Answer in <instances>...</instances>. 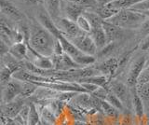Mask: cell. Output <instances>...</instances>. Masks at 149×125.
<instances>
[{
	"label": "cell",
	"mask_w": 149,
	"mask_h": 125,
	"mask_svg": "<svg viewBox=\"0 0 149 125\" xmlns=\"http://www.w3.org/2000/svg\"><path fill=\"white\" fill-rule=\"evenodd\" d=\"M96 69L101 75H104L111 80L112 77H114L116 71L119 69V60L116 57H109L102 63L98 64Z\"/></svg>",
	"instance_id": "obj_10"
},
{
	"label": "cell",
	"mask_w": 149,
	"mask_h": 125,
	"mask_svg": "<svg viewBox=\"0 0 149 125\" xmlns=\"http://www.w3.org/2000/svg\"><path fill=\"white\" fill-rule=\"evenodd\" d=\"M63 54H64V50H63V45L61 44L60 40H58L57 38H56L55 44H54V48H53V55H55V56H61V55H63Z\"/></svg>",
	"instance_id": "obj_38"
},
{
	"label": "cell",
	"mask_w": 149,
	"mask_h": 125,
	"mask_svg": "<svg viewBox=\"0 0 149 125\" xmlns=\"http://www.w3.org/2000/svg\"><path fill=\"white\" fill-rule=\"evenodd\" d=\"M142 12L133 10H120L116 15H114L111 19L106 22L114 24L116 26L122 28L124 30L129 29H138L142 25L143 22L147 19Z\"/></svg>",
	"instance_id": "obj_3"
},
{
	"label": "cell",
	"mask_w": 149,
	"mask_h": 125,
	"mask_svg": "<svg viewBox=\"0 0 149 125\" xmlns=\"http://www.w3.org/2000/svg\"><path fill=\"white\" fill-rule=\"evenodd\" d=\"M116 49V42H110L108 43L104 48H102V50H98L97 52V55L101 58H104V57H106L108 56L109 54H111L112 52H114Z\"/></svg>",
	"instance_id": "obj_34"
},
{
	"label": "cell",
	"mask_w": 149,
	"mask_h": 125,
	"mask_svg": "<svg viewBox=\"0 0 149 125\" xmlns=\"http://www.w3.org/2000/svg\"><path fill=\"white\" fill-rule=\"evenodd\" d=\"M9 53H10L14 58L21 62H23L26 58H28L29 54V47L28 44L25 42H17L14 43L10 49H9Z\"/></svg>",
	"instance_id": "obj_16"
},
{
	"label": "cell",
	"mask_w": 149,
	"mask_h": 125,
	"mask_svg": "<svg viewBox=\"0 0 149 125\" xmlns=\"http://www.w3.org/2000/svg\"><path fill=\"white\" fill-rule=\"evenodd\" d=\"M2 64L5 66H7L9 70L12 72V74H15L16 72L22 69L23 62H21V61H19V60H17L16 58H14L12 55L8 52L2 57Z\"/></svg>",
	"instance_id": "obj_19"
},
{
	"label": "cell",
	"mask_w": 149,
	"mask_h": 125,
	"mask_svg": "<svg viewBox=\"0 0 149 125\" xmlns=\"http://www.w3.org/2000/svg\"><path fill=\"white\" fill-rule=\"evenodd\" d=\"M108 90L122 102L125 108L132 106V91L126 83L118 80H110Z\"/></svg>",
	"instance_id": "obj_4"
},
{
	"label": "cell",
	"mask_w": 149,
	"mask_h": 125,
	"mask_svg": "<svg viewBox=\"0 0 149 125\" xmlns=\"http://www.w3.org/2000/svg\"><path fill=\"white\" fill-rule=\"evenodd\" d=\"M121 125H132L129 116H123L122 119H121Z\"/></svg>",
	"instance_id": "obj_43"
},
{
	"label": "cell",
	"mask_w": 149,
	"mask_h": 125,
	"mask_svg": "<svg viewBox=\"0 0 149 125\" xmlns=\"http://www.w3.org/2000/svg\"><path fill=\"white\" fill-rule=\"evenodd\" d=\"M1 123L2 125H20L14 119H8L1 113Z\"/></svg>",
	"instance_id": "obj_39"
},
{
	"label": "cell",
	"mask_w": 149,
	"mask_h": 125,
	"mask_svg": "<svg viewBox=\"0 0 149 125\" xmlns=\"http://www.w3.org/2000/svg\"><path fill=\"white\" fill-rule=\"evenodd\" d=\"M143 1H144V0H116V1H113L112 3L108 4L107 6L116 10H129V8L135 7Z\"/></svg>",
	"instance_id": "obj_20"
},
{
	"label": "cell",
	"mask_w": 149,
	"mask_h": 125,
	"mask_svg": "<svg viewBox=\"0 0 149 125\" xmlns=\"http://www.w3.org/2000/svg\"><path fill=\"white\" fill-rule=\"evenodd\" d=\"M118 10H114V8H112L108 6H104V7H99L95 12L98 13L99 16L104 21H107V20L111 19L114 15H116V13H118Z\"/></svg>",
	"instance_id": "obj_26"
},
{
	"label": "cell",
	"mask_w": 149,
	"mask_h": 125,
	"mask_svg": "<svg viewBox=\"0 0 149 125\" xmlns=\"http://www.w3.org/2000/svg\"><path fill=\"white\" fill-rule=\"evenodd\" d=\"M136 91L143 100L146 110H149V82L138 84L136 86Z\"/></svg>",
	"instance_id": "obj_24"
},
{
	"label": "cell",
	"mask_w": 149,
	"mask_h": 125,
	"mask_svg": "<svg viewBox=\"0 0 149 125\" xmlns=\"http://www.w3.org/2000/svg\"><path fill=\"white\" fill-rule=\"evenodd\" d=\"M30 114V105H25L22 111L18 114L17 117L14 119L20 125H27Z\"/></svg>",
	"instance_id": "obj_29"
},
{
	"label": "cell",
	"mask_w": 149,
	"mask_h": 125,
	"mask_svg": "<svg viewBox=\"0 0 149 125\" xmlns=\"http://www.w3.org/2000/svg\"><path fill=\"white\" fill-rule=\"evenodd\" d=\"M12 78H13L12 72L2 64L1 70H0V80H1V84L3 86H6Z\"/></svg>",
	"instance_id": "obj_32"
},
{
	"label": "cell",
	"mask_w": 149,
	"mask_h": 125,
	"mask_svg": "<svg viewBox=\"0 0 149 125\" xmlns=\"http://www.w3.org/2000/svg\"><path fill=\"white\" fill-rule=\"evenodd\" d=\"M132 109L134 111V116L138 122H142L144 118V112H146V106L143 100L141 99L136 91V87L132 88Z\"/></svg>",
	"instance_id": "obj_14"
},
{
	"label": "cell",
	"mask_w": 149,
	"mask_h": 125,
	"mask_svg": "<svg viewBox=\"0 0 149 125\" xmlns=\"http://www.w3.org/2000/svg\"><path fill=\"white\" fill-rule=\"evenodd\" d=\"M22 82H23L22 91L21 94V97H22V98H25V97L35 94L37 89H38V86L36 85L35 83L28 82V81H22Z\"/></svg>",
	"instance_id": "obj_28"
},
{
	"label": "cell",
	"mask_w": 149,
	"mask_h": 125,
	"mask_svg": "<svg viewBox=\"0 0 149 125\" xmlns=\"http://www.w3.org/2000/svg\"><path fill=\"white\" fill-rule=\"evenodd\" d=\"M46 12L54 22L60 19L62 0H46Z\"/></svg>",
	"instance_id": "obj_18"
},
{
	"label": "cell",
	"mask_w": 149,
	"mask_h": 125,
	"mask_svg": "<svg viewBox=\"0 0 149 125\" xmlns=\"http://www.w3.org/2000/svg\"><path fill=\"white\" fill-rule=\"evenodd\" d=\"M130 10H137L140 12H144V11H149V0H144V1L141 2L135 7L132 8Z\"/></svg>",
	"instance_id": "obj_36"
},
{
	"label": "cell",
	"mask_w": 149,
	"mask_h": 125,
	"mask_svg": "<svg viewBox=\"0 0 149 125\" xmlns=\"http://www.w3.org/2000/svg\"><path fill=\"white\" fill-rule=\"evenodd\" d=\"M55 40V36L38 21H34L31 24L27 44L36 53L42 56L51 57L53 55Z\"/></svg>",
	"instance_id": "obj_2"
},
{
	"label": "cell",
	"mask_w": 149,
	"mask_h": 125,
	"mask_svg": "<svg viewBox=\"0 0 149 125\" xmlns=\"http://www.w3.org/2000/svg\"><path fill=\"white\" fill-rule=\"evenodd\" d=\"M105 101H107L110 105H112L114 106V108H116V109L119 110V111L125 110V106L122 104V102H121L114 94H112L110 91H108V94H107V95H106Z\"/></svg>",
	"instance_id": "obj_31"
},
{
	"label": "cell",
	"mask_w": 149,
	"mask_h": 125,
	"mask_svg": "<svg viewBox=\"0 0 149 125\" xmlns=\"http://www.w3.org/2000/svg\"><path fill=\"white\" fill-rule=\"evenodd\" d=\"M36 67H38L42 70H52L54 69L53 60L51 57L42 56V55H37L35 57L34 61L32 62Z\"/></svg>",
	"instance_id": "obj_21"
},
{
	"label": "cell",
	"mask_w": 149,
	"mask_h": 125,
	"mask_svg": "<svg viewBox=\"0 0 149 125\" xmlns=\"http://www.w3.org/2000/svg\"><path fill=\"white\" fill-rule=\"evenodd\" d=\"M66 1L77 4L78 6L85 8L86 10L87 8H95V10H97L98 7H99L97 0H66Z\"/></svg>",
	"instance_id": "obj_33"
},
{
	"label": "cell",
	"mask_w": 149,
	"mask_h": 125,
	"mask_svg": "<svg viewBox=\"0 0 149 125\" xmlns=\"http://www.w3.org/2000/svg\"><path fill=\"white\" fill-rule=\"evenodd\" d=\"M24 105V98H16L12 102L2 105V114L8 119H15Z\"/></svg>",
	"instance_id": "obj_11"
},
{
	"label": "cell",
	"mask_w": 149,
	"mask_h": 125,
	"mask_svg": "<svg viewBox=\"0 0 149 125\" xmlns=\"http://www.w3.org/2000/svg\"><path fill=\"white\" fill-rule=\"evenodd\" d=\"M51 58L53 60L54 70L70 71V70H74V69L83 68L81 66H79L78 64L74 62V60L66 53L61 55V56H55V55H52Z\"/></svg>",
	"instance_id": "obj_9"
},
{
	"label": "cell",
	"mask_w": 149,
	"mask_h": 125,
	"mask_svg": "<svg viewBox=\"0 0 149 125\" xmlns=\"http://www.w3.org/2000/svg\"><path fill=\"white\" fill-rule=\"evenodd\" d=\"M22 84V81L18 80L16 78H12L6 86H4L2 91V105L12 102L19 96H21Z\"/></svg>",
	"instance_id": "obj_7"
},
{
	"label": "cell",
	"mask_w": 149,
	"mask_h": 125,
	"mask_svg": "<svg viewBox=\"0 0 149 125\" xmlns=\"http://www.w3.org/2000/svg\"><path fill=\"white\" fill-rule=\"evenodd\" d=\"M0 8H1V11L4 14L7 15L8 18H10L11 20L17 22L22 20V13L11 2L8 1V0H1L0 1Z\"/></svg>",
	"instance_id": "obj_12"
},
{
	"label": "cell",
	"mask_w": 149,
	"mask_h": 125,
	"mask_svg": "<svg viewBox=\"0 0 149 125\" xmlns=\"http://www.w3.org/2000/svg\"><path fill=\"white\" fill-rule=\"evenodd\" d=\"M102 27L105 31V34L107 36V39L108 42H116V40H119L123 38L124 36V29L119 28V27L116 26L114 24H110V22L104 21Z\"/></svg>",
	"instance_id": "obj_15"
},
{
	"label": "cell",
	"mask_w": 149,
	"mask_h": 125,
	"mask_svg": "<svg viewBox=\"0 0 149 125\" xmlns=\"http://www.w3.org/2000/svg\"><path fill=\"white\" fill-rule=\"evenodd\" d=\"M139 35L142 36L143 38H146L147 36H149V18L144 21L142 25L138 28Z\"/></svg>",
	"instance_id": "obj_35"
},
{
	"label": "cell",
	"mask_w": 149,
	"mask_h": 125,
	"mask_svg": "<svg viewBox=\"0 0 149 125\" xmlns=\"http://www.w3.org/2000/svg\"><path fill=\"white\" fill-rule=\"evenodd\" d=\"M38 22L44 27H46L56 38L60 40L61 44L63 45L64 53L69 55L79 66H81L82 67H87L88 66H91V64H95L96 62L95 57L88 55L82 52L81 50H79L71 42V40L58 28L57 25L55 24V22L50 19V17L48 15L47 12H40V14L38 16Z\"/></svg>",
	"instance_id": "obj_1"
},
{
	"label": "cell",
	"mask_w": 149,
	"mask_h": 125,
	"mask_svg": "<svg viewBox=\"0 0 149 125\" xmlns=\"http://www.w3.org/2000/svg\"><path fill=\"white\" fill-rule=\"evenodd\" d=\"M84 15H85L88 20L90 21L91 24V27L92 28H98V27H102V24H104V20L102 19V18L99 16L98 13H96L95 11H88L86 10L85 12L83 13Z\"/></svg>",
	"instance_id": "obj_25"
},
{
	"label": "cell",
	"mask_w": 149,
	"mask_h": 125,
	"mask_svg": "<svg viewBox=\"0 0 149 125\" xmlns=\"http://www.w3.org/2000/svg\"><path fill=\"white\" fill-rule=\"evenodd\" d=\"M71 42L76 46V47L81 50L82 52L86 53L91 56H94L98 52V49L94 43V41L92 40L91 36L90 34L84 33L80 36H77V38H71Z\"/></svg>",
	"instance_id": "obj_6"
},
{
	"label": "cell",
	"mask_w": 149,
	"mask_h": 125,
	"mask_svg": "<svg viewBox=\"0 0 149 125\" xmlns=\"http://www.w3.org/2000/svg\"><path fill=\"white\" fill-rule=\"evenodd\" d=\"M99 105H100V109L102 110V112H104L108 118L116 119L119 117V110L114 108V106L110 105L107 101L99 99Z\"/></svg>",
	"instance_id": "obj_22"
},
{
	"label": "cell",
	"mask_w": 149,
	"mask_h": 125,
	"mask_svg": "<svg viewBox=\"0 0 149 125\" xmlns=\"http://www.w3.org/2000/svg\"><path fill=\"white\" fill-rule=\"evenodd\" d=\"M139 49L143 52L149 50V36H147L146 38H143L142 40V42L139 44Z\"/></svg>",
	"instance_id": "obj_41"
},
{
	"label": "cell",
	"mask_w": 149,
	"mask_h": 125,
	"mask_svg": "<svg viewBox=\"0 0 149 125\" xmlns=\"http://www.w3.org/2000/svg\"><path fill=\"white\" fill-rule=\"evenodd\" d=\"M9 49H10V46H8L4 40L1 39V41H0V52H1V57H3L4 55H6L7 53L9 52Z\"/></svg>",
	"instance_id": "obj_40"
},
{
	"label": "cell",
	"mask_w": 149,
	"mask_h": 125,
	"mask_svg": "<svg viewBox=\"0 0 149 125\" xmlns=\"http://www.w3.org/2000/svg\"><path fill=\"white\" fill-rule=\"evenodd\" d=\"M41 119H43L45 122L49 123V125H56L58 122V117L54 114V112L51 110L48 105L42 108L39 111Z\"/></svg>",
	"instance_id": "obj_23"
},
{
	"label": "cell",
	"mask_w": 149,
	"mask_h": 125,
	"mask_svg": "<svg viewBox=\"0 0 149 125\" xmlns=\"http://www.w3.org/2000/svg\"><path fill=\"white\" fill-rule=\"evenodd\" d=\"M41 122V116L40 112L35 105V104L30 105V114L29 119H28L27 125H38Z\"/></svg>",
	"instance_id": "obj_27"
},
{
	"label": "cell",
	"mask_w": 149,
	"mask_h": 125,
	"mask_svg": "<svg viewBox=\"0 0 149 125\" xmlns=\"http://www.w3.org/2000/svg\"><path fill=\"white\" fill-rule=\"evenodd\" d=\"M113 1H116V0H97L98 5H99V7H104V6H107L108 4L112 3ZM99 7H98V8H99Z\"/></svg>",
	"instance_id": "obj_42"
},
{
	"label": "cell",
	"mask_w": 149,
	"mask_h": 125,
	"mask_svg": "<svg viewBox=\"0 0 149 125\" xmlns=\"http://www.w3.org/2000/svg\"><path fill=\"white\" fill-rule=\"evenodd\" d=\"M77 26L79 27V29H80L82 32H84V33H87V34H90L91 30H92V27H91V24L90 21L88 20V18L82 14L81 16H79L77 18Z\"/></svg>",
	"instance_id": "obj_30"
},
{
	"label": "cell",
	"mask_w": 149,
	"mask_h": 125,
	"mask_svg": "<svg viewBox=\"0 0 149 125\" xmlns=\"http://www.w3.org/2000/svg\"><path fill=\"white\" fill-rule=\"evenodd\" d=\"M55 24L57 25L58 28L62 31L69 39L77 38V36L84 34V32H82L79 29V27L77 26L76 22L69 20L66 17L60 18L57 22H55Z\"/></svg>",
	"instance_id": "obj_8"
},
{
	"label": "cell",
	"mask_w": 149,
	"mask_h": 125,
	"mask_svg": "<svg viewBox=\"0 0 149 125\" xmlns=\"http://www.w3.org/2000/svg\"><path fill=\"white\" fill-rule=\"evenodd\" d=\"M147 56H139L132 62L130 66L128 76L126 78V84H127L130 89L135 88L138 85V80L143 70L146 66Z\"/></svg>",
	"instance_id": "obj_5"
},
{
	"label": "cell",
	"mask_w": 149,
	"mask_h": 125,
	"mask_svg": "<svg viewBox=\"0 0 149 125\" xmlns=\"http://www.w3.org/2000/svg\"><path fill=\"white\" fill-rule=\"evenodd\" d=\"M90 36H91L92 40L94 41L98 50L104 48L109 43L108 39H107V36L105 34V31L102 26L98 27V28H92L91 32L90 33Z\"/></svg>",
	"instance_id": "obj_17"
},
{
	"label": "cell",
	"mask_w": 149,
	"mask_h": 125,
	"mask_svg": "<svg viewBox=\"0 0 149 125\" xmlns=\"http://www.w3.org/2000/svg\"><path fill=\"white\" fill-rule=\"evenodd\" d=\"M146 82H149V64H147L146 68L143 70L138 80V84H143V83H146Z\"/></svg>",
	"instance_id": "obj_37"
},
{
	"label": "cell",
	"mask_w": 149,
	"mask_h": 125,
	"mask_svg": "<svg viewBox=\"0 0 149 125\" xmlns=\"http://www.w3.org/2000/svg\"><path fill=\"white\" fill-rule=\"evenodd\" d=\"M27 5H38L42 3V0H23Z\"/></svg>",
	"instance_id": "obj_44"
},
{
	"label": "cell",
	"mask_w": 149,
	"mask_h": 125,
	"mask_svg": "<svg viewBox=\"0 0 149 125\" xmlns=\"http://www.w3.org/2000/svg\"><path fill=\"white\" fill-rule=\"evenodd\" d=\"M63 10H64L65 17L73 22H77V18L79 16H81L83 13L87 10L85 8L78 6L77 4H74L72 2L66 1V0H65V2H64Z\"/></svg>",
	"instance_id": "obj_13"
}]
</instances>
